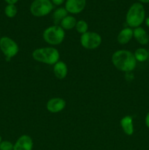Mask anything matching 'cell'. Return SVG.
<instances>
[{
    "label": "cell",
    "mask_w": 149,
    "mask_h": 150,
    "mask_svg": "<svg viewBox=\"0 0 149 150\" xmlns=\"http://www.w3.org/2000/svg\"><path fill=\"white\" fill-rule=\"evenodd\" d=\"M14 145L8 141H4L0 143V150H13Z\"/></svg>",
    "instance_id": "cell-20"
},
{
    "label": "cell",
    "mask_w": 149,
    "mask_h": 150,
    "mask_svg": "<svg viewBox=\"0 0 149 150\" xmlns=\"http://www.w3.org/2000/svg\"><path fill=\"white\" fill-rule=\"evenodd\" d=\"M77 23L76 19L72 16H67L61 21V27L63 29H72L75 27Z\"/></svg>",
    "instance_id": "cell-16"
},
{
    "label": "cell",
    "mask_w": 149,
    "mask_h": 150,
    "mask_svg": "<svg viewBox=\"0 0 149 150\" xmlns=\"http://www.w3.org/2000/svg\"><path fill=\"white\" fill-rule=\"evenodd\" d=\"M136 60L139 62H145L148 58V51L143 48H138L135 51L134 54Z\"/></svg>",
    "instance_id": "cell-17"
},
{
    "label": "cell",
    "mask_w": 149,
    "mask_h": 150,
    "mask_svg": "<svg viewBox=\"0 0 149 150\" xmlns=\"http://www.w3.org/2000/svg\"><path fill=\"white\" fill-rule=\"evenodd\" d=\"M121 125L124 133L128 136H131L134 133L133 120L130 116H126L121 120Z\"/></svg>",
    "instance_id": "cell-13"
},
{
    "label": "cell",
    "mask_w": 149,
    "mask_h": 150,
    "mask_svg": "<svg viewBox=\"0 0 149 150\" xmlns=\"http://www.w3.org/2000/svg\"><path fill=\"white\" fill-rule=\"evenodd\" d=\"M32 57L36 61L48 64H55L59 59V53L55 48H41L34 50Z\"/></svg>",
    "instance_id": "cell-3"
},
{
    "label": "cell",
    "mask_w": 149,
    "mask_h": 150,
    "mask_svg": "<svg viewBox=\"0 0 149 150\" xmlns=\"http://www.w3.org/2000/svg\"><path fill=\"white\" fill-rule=\"evenodd\" d=\"M146 24L149 26V18H148L147 20H146Z\"/></svg>",
    "instance_id": "cell-25"
},
{
    "label": "cell",
    "mask_w": 149,
    "mask_h": 150,
    "mask_svg": "<svg viewBox=\"0 0 149 150\" xmlns=\"http://www.w3.org/2000/svg\"><path fill=\"white\" fill-rule=\"evenodd\" d=\"M0 49L6 57L7 60L15 57L18 52V46L17 43L8 37L0 38Z\"/></svg>",
    "instance_id": "cell-6"
},
{
    "label": "cell",
    "mask_w": 149,
    "mask_h": 150,
    "mask_svg": "<svg viewBox=\"0 0 149 150\" xmlns=\"http://www.w3.org/2000/svg\"><path fill=\"white\" fill-rule=\"evenodd\" d=\"M145 125L148 127L149 128V112L148 113L145 117Z\"/></svg>",
    "instance_id": "cell-23"
},
{
    "label": "cell",
    "mask_w": 149,
    "mask_h": 150,
    "mask_svg": "<svg viewBox=\"0 0 149 150\" xmlns=\"http://www.w3.org/2000/svg\"><path fill=\"white\" fill-rule=\"evenodd\" d=\"M110 1H115V0H110Z\"/></svg>",
    "instance_id": "cell-27"
},
{
    "label": "cell",
    "mask_w": 149,
    "mask_h": 150,
    "mask_svg": "<svg viewBox=\"0 0 149 150\" xmlns=\"http://www.w3.org/2000/svg\"><path fill=\"white\" fill-rule=\"evenodd\" d=\"M112 62L118 70L129 73L135 68L137 60L131 51L119 50L112 54Z\"/></svg>",
    "instance_id": "cell-1"
},
{
    "label": "cell",
    "mask_w": 149,
    "mask_h": 150,
    "mask_svg": "<svg viewBox=\"0 0 149 150\" xmlns=\"http://www.w3.org/2000/svg\"><path fill=\"white\" fill-rule=\"evenodd\" d=\"M75 28L77 32H79V33L83 35V34L87 32L88 24L85 21L80 20L77 22V23H76L75 25Z\"/></svg>",
    "instance_id": "cell-19"
},
{
    "label": "cell",
    "mask_w": 149,
    "mask_h": 150,
    "mask_svg": "<svg viewBox=\"0 0 149 150\" xmlns=\"http://www.w3.org/2000/svg\"><path fill=\"white\" fill-rule=\"evenodd\" d=\"M17 7L15 4H7L4 9V13L8 18H14L17 14Z\"/></svg>",
    "instance_id": "cell-18"
},
{
    "label": "cell",
    "mask_w": 149,
    "mask_h": 150,
    "mask_svg": "<svg viewBox=\"0 0 149 150\" xmlns=\"http://www.w3.org/2000/svg\"><path fill=\"white\" fill-rule=\"evenodd\" d=\"M53 7L51 0H34L31 4L30 11L35 17H43L51 13Z\"/></svg>",
    "instance_id": "cell-5"
},
{
    "label": "cell",
    "mask_w": 149,
    "mask_h": 150,
    "mask_svg": "<svg viewBox=\"0 0 149 150\" xmlns=\"http://www.w3.org/2000/svg\"><path fill=\"white\" fill-rule=\"evenodd\" d=\"M133 37V30L131 28H125L119 32L118 35V42L120 44H127L131 40Z\"/></svg>",
    "instance_id": "cell-14"
},
{
    "label": "cell",
    "mask_w": 149,
    "mask_h": 150,
    "mask_svg": "<svg viewBox=\"0 0 149 150\" xmlns=\"http://www.w3.org/2000/svg\"><path fill=\"white\" fill-rule=\"evenodd\" d=\"M65 0H51V2L55 5H61L64 2Z\"/></svg>",
    "instance_id": "cell-21"
},
{
    "label": "cell",
    "mask_w": 149,
    "mask_h": 150,
    "mask_svg": "<svg viewBox=\"0 0 149 150\" xmlns=\"http://www.w3.org/2000/svg\"><path fill=\"white\" fill-rule=\"evenodd\" d=\"M43 39L50 45H56L61 43L64 39V31L58 25H54L47 28L43 32Z\"/></svg>",
    "instance_id": "cell-4"
},
{
    "label": "cell",
    "mask_w": 149,
    "mask_h": 150,
    "mask_svg": "<svg viewBox=\"0 0 149 150\" xmlns=\"http://www.w3.org/2000/svg\"><path fill=\"white\" fill-rule=\"evenodd\" d=\"M67 13H68V12H67V10H66L65 8H64V7H60V8H58L57 10H56L55 11L53 12L52 16L53 23H55L56 25L61 23V21H62L66 16H67Z\"/></svg>",
    "instance_id": "cell-15"
},
{
    "label": "cell",
    "mask_w": 149,
    "mask_h": 150,
    "mask_svg": "<svg viewBox=\"0 0 149 150\" xmlns=\"http://www.w3.org/2000/svg\"><path fill=\"white\" fill-rule=\"evenodd\" d=\"M138 1L141 3H145V4L149 3V0H138Z\"/></svg>",
    "instance_id": "cell-24"
},
{
    "label": "cell",
    "mask_w": 149,
    "mask_h": 150,
    "mask_svg": "<svg viewBox=\"0 0 149 150\" xmlns=\"http://www.w3.org/2000/svg\"><path fill=\"white\" fill-rule=\"evenodd\" d=\"M33 141L30 136L23 135L20 136L13 146V150H32Z\"/></svg>",
    "instance_id": "cell-10"
},
{
    "label": "cell",
    "mask_w": 149,
    "mask_h": 150,
    "mask_svg": "<svg viewBox=\"0 0 149 150\" xmlns=\"http://www.w3.org/2000/svg\"><path fill=\"white\" fill-rule=\"evenodd\" d=\"M86 5V0H67L65 9L68 13L77 14L84 10Z\"/></svg>",
    "instance_id": "cell-8"
},
{
    "label": "cell",
    "mask_w": 149,
    "mask_h": 150,
    "mask_svg": "<svg viewBox=\"0 0 149 150\" xmlns=\"http://www.w3.org/2000/svg\"><path fill=\"white\" fill-rule=\"evenodd\" d=\"M8 4H15L18 1V0H4Z\"/></svg>",
    "instance_id": "cell-22"
},
{
    "label": "cell",
    "mask_w": 149,
    "mask_h": 150,
    "mask_svg": "<svg viewBox=\"0 0 149 150\" xmlns=\"http://www.w3.org/2000/svg\"><path fill=\"white\" fill-rule=\"evenodd\" d=\"M148 57H149V50H148Z\"/></svg>",
    "instance_id": "cell-28"
},
{
    "label": "cell",
    "mask_w": 149,
    "mask_h": 150,
    "mask_svg": "<svg viewBox=\"0 0 149 150\" xmlns=\"http://www.w3.org/2000/svg\"><path fill=\"white\" fill-rule=\"evenodd\" d=\"M133 36L141 45H146L148 43L149 37L146 31L143 28L140 27V26L135 28L133 31Z\"/></svg>",
    "instance_id": "cell-11"
},
{
    "label": "cell",
    "mask_w": 149,
    "mask_h": 150,
    "mask_svg": "<svg viewBox=\"0 0 149 150\" xmlns=\"http://www.w3.org/2000/svg\"><path fill=\"white\" fill-rule=\"evenodd\" d=\"M145 17V11L143 4L140 2L134 3L127 13L126 21L130 27H139L143 23Z\"/></svg>",
    "instance_id": "cell-2"
},
{
    "label": "cell",
    "mask_w": 149,
    "mask_h": 150,
    "mask_svg": "<svg viewBox=\"0 0 149 150\" xmlns=\"http://www.w3.org/2000/svg\"><path fill=\"white\" fill-rule=\"evenodd\" d=\"M53 72L56 77L58 79H63L67 76V66L63 62H58L54 64Z\"/></svg>",
    "instance_id": "cell-12"
},
{
    "label": "cell",
    "mask_w": 149,
    "mask_h": 150,
    "mask_svg": "<svg viewBox=\"0 0 149 150\" xmlns=\"http://www.w3.org/2000/svg\"><path fill=\"white\" fill-rule=\"evenodd\" d=\"M1 136H0V143H1Z\"/></svg>",
    "instance_id": "cell-26"
},
{
    "label": "cell",
    "mask_w": 149,
    "mask_h": 150,
    "mask_svg": "<svg viewBox=\"0 0 149 150\" xmlns=\"http://www.w3.org/2000/svg\"><path fill=\"white\" fill-rule=\"evenodd\" d=\"M80 42L82 46L86 49H95L100 45L102 38L96 32H87L81 35Z\"/></svg>",
    "instance_id": "cell-7"
},
{
    "label": "cell",
    "mask_w": 149,
    "mask_h": 150,
    "mask_svg": "<svg viewBox=\"0 0 149 150\" xmlns=\"http://www.w3.org/2000/svg\"><path fill=\"white\" fill-rule=\"evenodd\" d=\"M66 106V102L64 100L60 98H51L47 103V109L51 113H58L62 111Z\"/></svg>",
    "instance_id": "cell-9"
}]
</instances>
